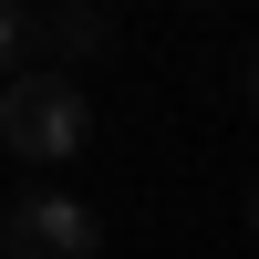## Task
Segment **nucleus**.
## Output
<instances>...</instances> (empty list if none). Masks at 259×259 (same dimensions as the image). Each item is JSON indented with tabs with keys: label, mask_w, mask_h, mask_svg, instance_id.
I'll use <instances>...</instances> for the list:
<instances>
[{
	"label": "nucleus",
	"mask_w": 259,
	"mask_h": 259,
	"mask_svg": "<svg viewBox=\"0 0 259 259\" xmlns=\"http://www.w3.org/2000/svg\"><path fill=\"white\" fill-rule=\"evenodd\" d=\"M73 145H83V83H62V73L0 83V156L11 166H62Z\"/></svg>",
	"instance_id": "1"
},
{
	"label": "nucleus",
	"mask_w": 259,
	"mask_h": 259,
	"mask_svg": "<svg viewBox=\"0 0 259 259\" xmlns=\"http://www.w3.org/2000/svg\"><path fill=\"white\" fill-rule=\"evenodd\" d=\"M0 249L11 259H94L104 249V218L83 197H62V187H31V197L0 207Z\"/></svg>",
	"instance_id": "2"
},
{
	"label": "nucleus",
	"mask_w": 259,
	"mask_h": 259,
	"mask_svg": "<svg viewBox=\"0 0 259 259\" xmlns=\"http://www.w3.org/2000/svg\"><path fill=\"white\" fill-rule=\"evenodd\" d=\"M94 52H114V21L83 11V0L31 21V73H62V83H73V62H94Z\"/></svg>",
	"instance_id": "3"
},
{
	"label": "nucleus",
	"mask_w": 259,
	"mask_h": 259,
	"mask_svg": "<svg viewBox=\"0 0 259 259\" xmlns=\"http://www.w3.org/2000/svg\"><path fill=\"white\" fill-rule=\"evenodd\" d=\"M21 73H31V11L0 0V83H21Z\"/></svg>",
	"instance_id": "4"
},
{
	"label": "nucleus",
	"mask_w": 259,
	"mask_h": 259,
	"mask_svg": "<svg viewBox=\"0 0 259 259\" xmlns=\"http://www.w3.org/2000/svg\"><path fill=\"white\" fill-rule=\"evenodd\" d=\"M249 114H259V62H249Z\"/></svg>",
	"instance_id": "5"
},
{
	"label": "nucleus",
	"mask_w": 259,
	"mask_h": 259,
	"mask_svg": "<svg viewBox=\"0 0 259 259\" xmlns=\"http://www.w3.org/2000/svg\"><path fill=\"white\" fill-rule=\"evenodd\" d=\"M249 228H259V187H249Z\"/></svg>",
	"instance_id": "6"
}]
</instances>
